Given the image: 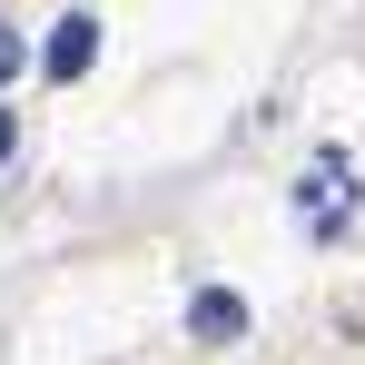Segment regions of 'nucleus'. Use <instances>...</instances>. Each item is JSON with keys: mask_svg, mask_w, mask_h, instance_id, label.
<instances>
[{"mask_svg": "<svg viewBox=\"0 0 365 365\" xmlns=\"http://www.w3.org/2000/svg\"><path fill=\"white\" fill-rule=\"evenodd\" d=\"M10 138H20V119H10V109H0V158H10Z\"/></svg>", "mask_w": 365, "mask_h": 365, "instance_id": "obj_4", "label": "nucleus"}, {"mask_svg": "<svg viewBox=\"0 0 365 365\" xmlns=\"http://www.w3.org/2000/svg\"><path fill=\"white\" fill-rule=\"evenodd\" d=\"M89 60H99V20L69 10L60 30H50V50H40V69H50V79H89Z\"/></svg>", "mask_w": 365, "mask_h": 365, "instance_id": "obj_1", "label": "nucleus"}, {"mask_svg": "<svg viewBox=\"0 0 365 365\" xmlns=\"http://www.w3.org/2000/svg\"><path fill=\"white\" fill-rule=\"evenodd\" d=\"M20 60H30V50H20V30H0V79H20Z\"/></svg>", "mask_w": 365, "mask_h": 365, "instance_id": "obj_3", "label": "nucleus"}, {"mask_svg": "<svg viewBox=\"0 0 365 365\" xmlns=\"http://www.w3.org/2000/svg\"><path fill=\"white\" fill-rule=\"evenodd\" d=\"M187 326H197V336H217V346H227V336H247V306L227 297V287H197V297H187Z\"/></svg>", "mask_w": 365, "mask_h": 365, "instance_id": "obj_2", "label": "nucleus"}]
</instances>
